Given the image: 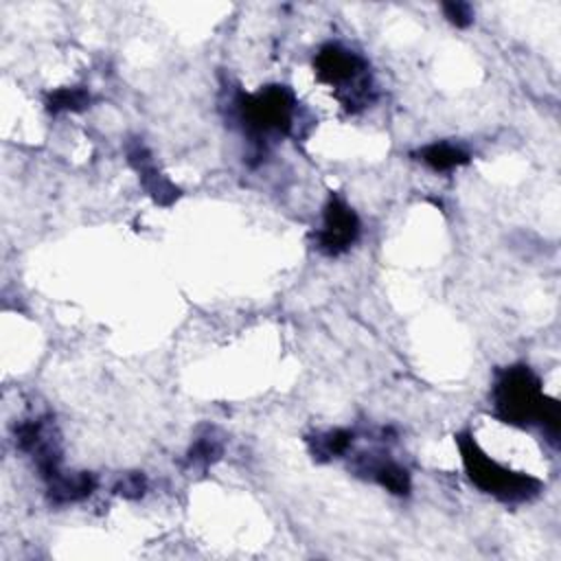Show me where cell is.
I'll list each match as a JSON object with an SVG mask.
<instances>
[{"mask_svg": "<svg viewBox=\"0 0 561 561\" xmlns=\"http://www.w3.org/2000/svg\"><path fill=\"white\" fill-rule=\"evenodd\" d=\"M15 445L35 460V467L44 480L61 471V445L50 416H35L18 423Z\"/></svg>", "mask_w": 561, "mask_h": 561, "instance_id": "obj_6", "label": "cell"}, {"mask_svg": "<svg viewBox=\"0 0 561 561\" xmlns=\"http://www.w3.org/2000/svg\"><path fill=\"white\" fill-rule=\"evenodd\" d=\"M456 445L460 451L462 467L467 471V478L486 495H493L495 500L504 504H522L530 502L541 493V480L513 471L497 460H493L476 440L471 432H458L456 434Z\"/></svg>", "mask_w": 561, "mask_h": 561, "instance_id": "obj_3", "label": "cell"}, {"mask_svg": "<svg viewBox=\"0 0 561 561\" xmlns=\"http://www.w3.org/2000/svg\"><path fill=\"white\" fill-rule=\"evenodd\" d=\"M313 72L318 81L337 90L346 110L355 112L373 101V83L366 59L337 42L320 46L313 57Z\"/></svg>", "mask_w": 561, "mask_h": 561, "instance_id": "obj_4", "label": "cell"}, {"mask_svg": "<svg viewBox=\"0 0 561 561\" xmlns=\"http://www.w3.org/2000/svg\"><path fill=\"white\" fill-rule=\"evenodd\" d=\"M309 443V451L318 462H327L331 458H340L344 456L353 443H355V432L346 430V427H335V430H327V432H318L311 438H307Z\"/></svg>", "mask_w": 561, "mask_h": 561, "instance_id": "obj_11", "label": "cell"}, {"mask_svg": "<svg viewBox=\"0 0 561 561\" xmlns=\"http://www.w3.org/2000/svg\"><path fill=\"white\" fill-rule=\"evenodd\" d=\"M493 414L508 425H539L557 443L559 401L543 394L541 379L526 364H513L495 373L491 388Z\"/></svg>", "mask_w": 561, "mask_h": 561, "instance_id": "obj_1", "label": "cell"}, {"mask_svg": "<svg viewBox=\"0 0 561 561\" xmlns=\"http://www.w3.org/2000/svg\"><path fill=\"white\" fill-rule=\"evenodd\" d=\"M440 9H443L447 22L454 24L456 28H467L473 22V7L469 2H460V0L443 2Z\"/></svg>", "mask_w": 561, "mask_h": 561, "instance_id": "obj_15", "label": "cell"}, {"mask_svg": "<svg viewBox=\"0 0 561 561\" xmlns=\"http://www.w3.org/2000/svg\"><path fill=\"white\" fill-rule=\"evenodd\" d=\"M92 103V96L85 88H59V90H53L44 105L50 114H59V112H83L85 107H90Z\"/></svg>", "mask_w": 561, "mask_h": 561, "instance_id": "obj_13", "label": "cell"}, {"mask_svg": "<svg viewBox=\"0 0 561 561\" xmlns=\"http://www.w3.org/2000/svg\"><path fill=\"white\" fill-rule=\"evenodd\" d=\"M46 482L48 502L55 506H66L90 497L96 489V478L90 471H57Z\"/></svg>", "mask_w": 561, "mask_h": 561, "instance_id": "obj_9", "label": "cell"}, {"mask_svg": "<svg viewBox=\"0 0 561 561\" xmlns=\"http://www.w3.org/2000/svg\"><path fill=\"white\" fill-rule=\"evenodd\" d=\"M114 491H116L121 497H125V500H138V497H142L145 491H147V478H145L142 471L125 473V476L116 482Z\"/></svg>", "mask_w": 561, "mask_h": 561, "instance_id": "obj_14", "label": "cell"}, {"mask_svg": "<svg viewBox=\"0 0 561 561\" xmlns=\"http://www.w3.org/2000/svg\"><path fill=\"white\" fill-rule=\"evenodd\" d=\"M362 221L344 197L331 193L322 208V226L313 234V248L324 256H340L348 252L359 239Z\"/></svg>", "mask_w": 561, "mask_h": 561, "instance_id": "obj_5", "label": "cell"}, {"mask_svg": "<svg viewBox=\"0 0 561 561\" xmlns=\"http://www.w3.org/2000/svg\"><path fill=\"white\" fill-rule=\"evenodd\" d=\"M414 158L421 160L425 167H430L432 171L436 173H445V171H454L458 167H465L469 164L471 156L469 151H465L462 147L458 145H451V142H430L425 147H421L419 151H414Z\"/></svg>", "mask_w": 561, "mask_h": 561, "instance_id": "obj_10", "label": "cell"}, {"mask_svg": "<svg viewBox=\"0 0 561 561\" xmlns=\"http://www.w3.org/2000/svg\"><path fill=\"white\" fill-rule=\"evenodd\" d=\"M351 467L357 476L370 478L373 482H377L381 489L390 491L392 495L405 497L412 491L410 471L403 465H399L397 460L388 458V454H359Z\"/></svg>", "mask_w": 561, "mask_h": 561, "instance_id": "obj_8", "label": "cell"}, {"mask_svg": "<svg viewBox=\"0 0 561 561\" xmlns=\"http://www.w3.org/2000/svg\"><path fill=\"white\" fill-rule=\"evenodd\" d=\"M224 454V443L221 438L215 436L213 430H208L206 434H199L193 445L186 451V460L184 465L191 469H208L210 465H215Z\"/></svg>", "mask_w": 561, "mask_h": 561, "instance_id": "obj_12", "label": "cell"}, {"mask_svg": "<svg viewBox=\"0 0 561 561\" xmlns=\"http://www.w3.org/2000/svg\"><path fill=\"white\" fill-rule=\"evenodd\" d=\"M125 156H127L129 167L138 173L140 186L158 206H171L178 202L182 191L156 167L149 149L138 138H134L125 145Z\"/></svg>", "mask_w": 561, "mask_h": 561, "instance_id": "obj_7", "label": "cell"}, {"mask_svg": "<svg viewBox=\"0 0 561 561\" xmlns=\"http://www.w3.org/2000/svg\"><path fill=\"white\" fill-rule=\"evenodd\" d=\"M296 105L294 92L280 83L265 85L252 94H237L232 103L234 116L259 158L274 138H283L291 131Z\"/></svg>", "mask_w": 561, "mask_h": 561, "instance_id": "obj_2", "label": "cell"}]
</instances>
